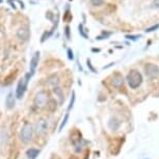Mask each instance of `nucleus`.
Instances as JSON below:
<instances>
[{"instance_id": "1", "label": "nucleus", "mask_w": 159, "mask_h": 159, "mask_svg": "<svg viewBox=\"0 0 159 159\" xmlns=\"http://www.w3.org/2000/svg\"><path fill=\"white\" fill-rule=\"evenodd\" d=\"M126 80H127L128 85L130 86L131 89H139L140 84L143 83V75L137 70H131L128 73Z\"/></svg>"}, {"instance_id": "2", "label": "nucleus", "mask_w": 159, "mask_h": 159, "mask_svg": "<svg viewBox=\"0 0 159 159\" xmlns=\"http://www.w3.org/2000/svg\"><path fill=\"white\" fill-rule=\"evenodd\" d=\"M32 135H34V128L30 123L26 122L21 128L20 131V139L24 143H28L32 139Z\"/></svg>"}, {"instance_id": "3", "label": "nucleus", "mask_w": 159, "mask_h": 159, "mask_svg": "<svg viewBox=\"0 0 159 159\" xmlns=\"http://www.w3.org/2000/svg\"><path fill=\"white\" fill-rule=\"evenodd\" d=\"M32 75L30 73H27L24 76L22 79L20 80L19 83L17 85V89H16V97L17 99H22L24 94H25L26 89H27V85H28V81L30 79V77Z\"/></svg>"}, {"instance_id": "4", "label": "nucleus", "mask_w": 159, "mask_h": 159, "mask_svg": "<svg viewBox=\"0 0 159 159\" xmlns=\"http://www.w3.org/2000/svg\"><path fill=\"white\" fill-rule=\"evenodd\" d=\"M48 102H49V96L46 91H41L39 92L34 97V103L39 108H44L45 106H47Z\"/></svg>"}, {"instance_id": "5", "label": "nucleus", "mask_w": 159, "mask_h": 159, "mask_svg": "<svg viewBox=\"0 0 159 159\" xmlns=\"http://www.w3.org/2000/svg\"><path fill=\"white\" fill-rule=\"evenodd\" d=\"M145 72L150 79H155L159 76V67L150 62L145 66Z\"/></svg>"}, {"instance_id": "6", "label": "nucleus", "mask_w": 159, "mask_h": 159, "mask_svg": "<svg viewBox=\"0 0 159 159\" xmlns=\"http://www.w3.org/2000/svg\"><path fill=\"white\" fill-rule=\"evenodd\" d=\"M35 131H37L38 135L43 136L47 133L48 131V122L45 119H40L35 124Z\"/></svg>"}, {"instance_id": "7", "label": "nucleus", "mask_w": 159, "mask_h": 159, "mask_svg": "<svg viewBox=\"0 0 159 159\" xmlns=\"http://www.w3.org/2000/svg\"><path fill=\"white\" fill-rule=\"evenodd\" d=\"M29 35H30V32H29V29L27 27H21L17 31V37L21 41H27L29 39Z\"/></svg>"}, {"instance_id": "8", "label": "nucleus", "mask_w": 159, "mask_h": 159, "mask_svg": "<svg viewBox=\"0 0 159 159\" xmlns=\"http://www.w3.org/2000/svg\"><path fill=\"white\" fill-rule=\"evenodd\" d=\"M39 59H40V52H35L34 55L32 56L31 58V61H30V72H31V75H34L35 69L38 67V64H39Z\"/></svg>"}, {"instance_id": "9", "label": "nucleus", "mask_w": 159, "mask_h": 159, "mask_svg": "<svg viewBox=\"0 0 159 159\" xmlns=\"http://www.w3.org/2000/svg\"><path fill=\"white\" fill-rule=\"evenodd\" d=\"M15 104H16V100H15L14 94L13 93H10V94L7 95V99H5V105H7V109H11V108H14Z\"/></svg>"}, {"instance_id": "10", "label": "nucleus", "mask_w": 159, "mask_h": 159, "mask_svg": "<svg viewBox=\"0 0 159 159\" xmlns=\"http://www.w3.org/2000/svg\"><path fill=\"white\" fill-rule=\"evenodd\" d=\"M120 126H121V122H120L119 119L116 118H111L109 120L108 122V127L111 129L112 131H116L118 130V129L120 128Z\"/></svg>"}, {"instance_id": "11", "label": "nucleus", "mask_w": 159, "mask_h": 159, "mask_svg": "<svg viewBox=\"0 0 159 159\" xmlns=\"http://www.w3.org/2000/svg\"><path fill=\"white\" fill-rule=\"evenodd\" d=\"M111 83L115 88L120 89L123 85V83H124V79H123V77L121 75H116V76H113V78H112Z\"/></svg>"}, {"instance_id": "12", "label": "nucleus", "mask_w": 159, "mask_h": 159, "mask_svg": "<svg viewBox=\"0 0 159 159\" xmlns=\"http://www.w3.org/2000/svg\"><path fill=\"white\" fill-rule=\"evenodd\" d=\"M40 154V150L38 149H34V148H30L26 151V155L29 159H35Z\"/></svg>"}, {"instance_id": "13", "label": "nucleus", "mask_w": 159, "mask_h": 159, "mask_svg": "<svg viewBox=\"0 0 159 159\" xmlns=\"http://www.w3.org/2000/svg\"><path fill=\"white\" fill-rule=\"evenodd\" d=\"M53 92L55 93V95L57 96L58 99H59V103L62 104V102L65 101V95H64V92H62V89L61 88H58V86H56V88L53 89Z\"/></svg>"}, {"instance_id": "14", "label": "nucleus", "mask_w": 159, "mask_h": 159, "mask_svg": "<svg viewBox=\"0 0 159 159\" xmlns=\"http://www.w3.org/2000/svg\"><path fill=\"white\" fill-rule=\"evenodd\" d=\"M68 119H69V113H67V115H66V116H65V119L62 120L61 124V126H59V130H58V131H61V130H62V128H64L65 126H66V124H67Z\"/></svg>"}, {"instance_id": "15", "label": "nucleus", "mask_w": 159, "mask_h": 159, "mask_svg": "<svg viewBox=\"0 0 159 159\" xmlns=\"http://www.w3.org/2000/svg\"><path fill=\"white\" fill-rule=\"evenodd\" d=\"M91 3L94 7H100L104 3V0H91Z\"/></svg>"}, {"instance_id": "16", "label": "nucleus", "mask_w": 159, "mask_h": 159, "mask_svg": "<svg viewBox=\"0 0 159 159\" xmlns=\"http://www.w3.org/2000/svg\"><path fill=\"white\" fill-rule=\"evenodd\" d=\"M74 102H75V93H73V95H72V98H71V101H70V105H69V107H68V110H70L72 107H73Z\"/></svg>"}, {"instance_id": "17", "label": "nucleus", "mask_w": 159, "mask_h": 159, "mask_svg": "<svg viewBox=\"0 0 159 159\" xmlns=\"http://www.w3.org/2000/svg\"><path fill=\"white\" fill-rule=\"evenodd\" d=\"M68 57H69V59H74V55H73V52H72V50L71 49H69L68 50Z\"/></svg>"}, {"instance_id": "18", "label": "nucleus", "mask_w": 159, "mask_h": 159, "mask_svg": "<svg viewBox=\"0 0 159 159\" xmlns=\"http://www.w3.org/2000/svg\"><path fill=\"white\" fill-rule=\"evenodd\" d=\"M159 27V25H156V26H153V27H150V28H148L146 30V32H150V31H153L154 29H157Z\"/></svg>"}, {"instance_id": "19", "label": "nucleus", "mask_w": 159, "mask_h": 159, "mask_svg": "<svg viewBox=\"0 0 159 159\" xmlns=\"http://www.w3.org/2000/svg\"><path fill=\"white\" fill-rule=\"evenodd\" d=\"M79 32L80 34H82V37H84V38H86V34L83 32V29H82V25H79Z\"/></svg>"}, {"instance_id": "20", "label": "nucleus", "mask_w": 159, "mask_h": 159, "mask_svg": "<svg viewBox=\"0 0 159 159\" xmlns=\"http://www.w3.org/2000/svg\"><path fill=\"white\" fill-rule=\"evenodd\" d=\"M127 39H131V40H136V39H139V38H140V35H139V37H134V35H127V37H126Z\"/></svg>"}, {"instance_id": "21", "label": "nucleus", "mask_w": 159, "mask_h": 159, "mask_svg": "<svg viewBox=\"0 0 159 159\" xmlns=\"http://www.w3.org/2000/svg\"><path fill=\"white\" fill-rule=\"evenodd\" d=\"M66 34H67L68 39L70 38V28H69V26H67V27H66Z\"/></svg>"}, {"instance_id": "22", "label": "nucleus", "mask_w": 159, "mask_h": 159, "mask_svg": "<svg viewBox=\"0 0 159 159\" xmlns=\"http://www.w3.org/2000/svg\"><path fill=\"white\" fill-rule=\"evenodd\" d=\"M154 4H155L156 7L159 8V0H154Z\"/></svg>"}, {"instance_id": "23", "label": "nucleus", "mask_w": 159, "mask_h": 159, "mask_svg": "<svg viewBox=\"0 0 159 159\" xmlns=\"http://www.w3.org/2000/svg\"><path fill=\"white\" fill-rule=\"evenodd\" d=\"M88 66H89V68L92 69V71H95V70H94V68L92 67V65H91V61H88Z\"/></svg>"}]
</instances>
